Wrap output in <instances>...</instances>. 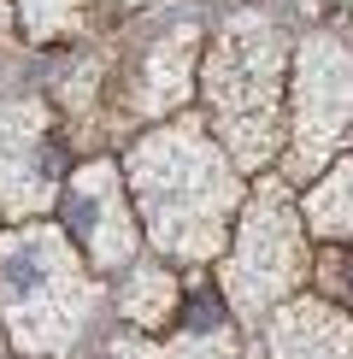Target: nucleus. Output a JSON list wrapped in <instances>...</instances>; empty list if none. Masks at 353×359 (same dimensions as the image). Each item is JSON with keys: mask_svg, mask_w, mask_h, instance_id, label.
Segmentation results:
<instances>
[{"mask_svg": "<svg viewBox=\"0 0 353 359\" xmlns=\"http://www.w3.org/2000/svg\"><path fill=\"white\" fill-rule=\"evenodd\" d=\"M24 12H29V29L36 36H53V29L71 24V0H24Z\"/></svg>", "mask_w": 353, "mask_h": 359, "instance_id": "14", "label": "nucleus"}, {"mask_svg": "<svg viewBox=\"0 0 353 359\" xmlns=\"http://www.w3.org/2000/svg\"><path fill=\"white\" fill-rule=\"evenodd\" d=\"M206 100L224 124V142L242 165H259L277 147V100H283V36L271 18L242 12L224 24L206 59Z\"/></svg>", "mask_w": 353, "mask_h": 359, "instance_id": "2", "label": "nucleus"}, {"mask_svg": "<svg viewBox=\"0 0 353 359\" xmlns=\"http://www.w3.org/2000/svg\"><path fill=\"white\" fill-rule=\"evenodd\" d=\"M53 177H59V142L48 136V124L29 107L0 112V201L18 212L48 206Z\"/></svg>", "mask_w": 353, "mask_h": 359, "instance_id": "7", "label": "nucleus"}, {"mask_svg": "<svg viewBox=\"0 0 353 359\" xmlns=\"http://www.w3.org/2000/svg\"><path fill=\"white\" fill-rule=\"evenodd\" d=\"M0 312L18 348L59 353L88 318V283L53 230H12L0 242Z\"/></svg>", "mask_w": 353, "mask_h": 359, "instance_id": "3", "label": "nucleus"}, {"mask_svg": "<svg viewBox=\"0 0 353 359\" xmlns=\"http://www.w3.org/2000/svg\"><path fill=\"white\" fill-rule=\"evenodd\" d=\"M312 271L300 242V218H294V201L283 183H265L254 201H247L242 218V242L224 259V294L242 318H265L277 301H289V289Z\"/></svg>", "mask_w": 353, "mask_h": 359, "instance_id": "4", "label": "nucleus"}, {"mask_svg": "<svg viewBox=\"0 0 353 359\" xmlns=\"http://www.w3.org/2000/svg\"><path fill=\"white\" fill-rule=\"evenodd\" d=\"M306 218H312L324 236L353 242V159H342V165L324 177L312 194H306Z\"/></svg>", "mask_w": 353, "mask_h": 359, "instance_id": "10", "label": "nucleus"}, {"mask_svg": "<svg viewBox=\"0 0 353 359\" xmlns=\"http://www.w3.org/2000/svg\"><path fill=\"white\" fill-rule=\"evenodd\" d=\"M65 224H71V242L88 248L95 265H124L136 253V224H130V201L118 189L112 165H88L65 194Z\"/></svg>", "mask_w": 353, "mask_h": 359, "instance_id": "6", "label": "nucleus"}, {"mask_svg": "<svg viewBox=\"0 0 353 359\" xmlns=\"http://www.w3.org/2000/svg\"><path fill=\"white\" fill-rule=\"evenodd\" d=\"M183 306V289L165 277V271H130V289H124V312L141 324H159Z\"/></svg>", "mask_w": 353, "mask_h": 359, "instance_id": "11", "label": "nucleus"}, {"mask_svg": "<svg viewBox=\"0 0 353 359\" xmlns=\"http://www.w3.org/2000/svg\"><path fill=\"white\" fill-rule=\"evenodd\" d=\"M124 353L130 359H235V341L218 336V330H200V336L176 341V348H165V353H147V348H124Z\"/></svg>", "mask_w": 353, "mask_h": 359, "instance_id": "13", "label": "nucleus"}, {"mask_svg": "<svg viewBox=\"0 0 353 359\" xmlns=\"http://www.w3.org/2000/svg\"><path fill=\"white\" fill-rule=\"evenodd\" d=\"M188 324H195V330H218V324H224V306L212 301V289H188Z\"/></svg>", "mask_w": 353, "mask_h": 359, "instance_id": "15", "label": "nucleus"}, {"mask_svg": "<svg viewBox=\"0 0 353 359\" xmlns=\"http://www.w3.org/2000/svg\"><path fill=\"white\" fill-rule=\"evenodd\" d=\"M342 147H353V53L335 36H312L294 71V147L289 165L312 177Z\"/></svg>", "mask_w": 353, "mask_h": 359, "instance_id": "5", "label": "nucleus"}, {"mask_svg": "<svg viewBox=\"0 0 353 359\" xmlns=\"http://www.w3.org/2000/svg\"><path fill=\"white\" fill-rule=\"evenodd\" d=\"M130 189L141 194L153 242L183 259H206L212 248H224V230L242 201L235 171L195 118H176L171 130L147 136L130 154Z\"/></svg>", "mask_w": 353, "mask_h": 359, "instance_id": "1", "label": "nucleus"}, {"mask_svg": "<svg viewBox=\"0 0 353 359\" xmlns=\"http://www.w3.org/2000/svg\"><path fill=\"white\" fill-rule=\"evenodd\" d=\"M271 353L277 359H353V318H342L330 301H294L271 318Z\"/></svg>", "mask_w": 353, "mask_h": 359, "instance_id": "8", "label": "nucleus"}, {"mask_svg": "<svg viewBox=\"0 0 353 359\" xmlns=\"http://www.w3.org/2000/svg\"><path fill=\"white\" fill-rule=\"evenodd\" d=\"M188 59H195V29H176L165 36L141 65V83H136V112H165V107H183L188 95Z\"/></svg>", "mask_w": 353, "mask_h": 359, "instance_id": "9", "label": "nucleus"}, {"mask_svg": "<svg viewBox=\"0 0 353 359\" xmlns=\"http://www.w3.org/2000/svg\"><path fill=\"white\" fill-rule=\"evenodd\" d=\"M312 277H318V289L330 294L335 306H353V242L318 248V259H312Z\"/></svg>", "mask_w": 353, "mask_h": 359, "instance_id": "12", "label": "nucleus"}]
</instances>
